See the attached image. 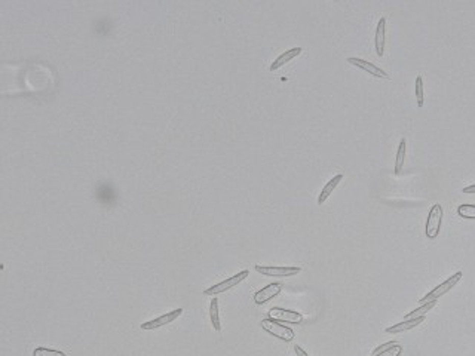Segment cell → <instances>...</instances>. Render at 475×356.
Masks as SVG:
<instances>
[{
  "mask_svg": "<svg viewBox=\"0 0 475 356\" xmlns=\"http://www.w3.org/2000/svg\"><path fill=\"white\" fill-rule=\"evenodd\" d=\"M437 305V302H431V303H425L420 307H417V309H414V310H411L410 313H407L406 316H404V321H408V319H417V318H424L425 315L434 307V306Z\"/></svg>",
  "mask_w": 475,
  "mask_h": 356,
  "instance_id": "cell-16",
  "label": "cell"
},
{
  "mask_svg": "<svg viewBox=\"0 0 475 356\" xmlns=\"http://www.w3.org/2000/svg\"><path fill=\"white\" fill-rule=\"evenodd\" d=\"M294 352H296V355L297 356H309L300 346H294Z\"/></svg>",
  "mask_w": 475,
  "mask_h": 356,
  "instance_id": "cell-22",
  "label": "cell"
},
{
  "mask_svg": "<svg viewBox=\"0 0 475 356\" xmlns=\"http://www.w3.org/2000/svg\"><path fill=\"white\" fill-rule=\"evenodd\" d=\"M33 356H67L61 350L48 349V347H36L33 350Z\"/></svg>",
  "mask_w": 475,
  "mask_h": 356,
  "instance_id": "cell-18",
  "label": "cell"
},
{
  "mask_svg": "<svg viewBox=\"0 0 475 356\" xmlns=\"http://www.w3.org/2000/svg\"><path fill=\"white\" fill-rule=\"evenodd\" d=\"M255 271L265 276H294L300 273V267H276V266H255Z\"/></svg>",
  "mask_w": 475,
  "mask_h": 356,
  "instance_id": "cell-9",
  "label": "cell"
},
{
  "mask_svg": "<svg viewBox=\"0 0 475 356\" xmlns=\"http://www.w3.org/2000/svg\"><path fill=\"white\" fill-rule=\"evenodd\" d=\"M209 319H211V323H213L214 330L216 331H221L220 315H219V298L217 297H213V300L209 303Z\"/></svg>",
  "mask_w": 475,
  "mask_h": 356,
  "instance_id": "cell-14",
  "label": "cell"
},
{
  "mask_svg": "<svg viewBox=\"0 0 475 356\" xmlns=\"http://www.w3.org/2000/svg\"><path fill=\"white\" fill-rule=\"evenodd\" d=\"M281 291H282V284H279V282H272L269 285H266L265 288L258 289V291L255 292L254 303L258 306L265 305V303H268L269 300H272L273 297H276Z\"/></svg>",
  "mask_w": 475,
  "mask_h": 356,
  "instance_id": "cell-7",
  "label": "cell"
},
{
  "mask_svg": "<svg viewBox=\"0 0 475 356\" xmlns=\"http://www.w3.org/2000/svg\"><path fill=\"white\" fill-rule=\"evenodd\" d=\"M401 352H403V347H401L400 343H398V344L392 346L388 350H385V352H382V353H379V355L376 356H400L401 355Z\"/></svg>",
  "mask_w": 475,
  "mask_h": 356,
  "instance_id": "cell-20",
  "label": "cell"
},
{
  "mask_svg": "<svg viewBox=\"0 0 475 356\" xmlns=\"http://www.w3.org/2000/svg\"><path fill=\"white\" fill-rule=\"evenodd\" d=\"M302 53V48H291L288 51H285L284 53H281L271 66V71H276L278 68H281L282 66H285L287 63H289L291 60H294L296 57H299Z\"/></svg>",
  "mask_w": 475,
  "mask_h": 356,
  "instance_id": "cell-11",
  "label": "cell"
},
{
  "mask_svg": "<svg viewBox=\"0 0 475 356\" xmlns=\"http://www.w3.org/2000/svg\"><path fill=\"white\" fill-rule=\"evenodd\" d=\"M248 275H250V271H248V270L239 271V273L233 275L232 278H229V279L223 281V282H220V284H217V285H213V287L206 288L204 291V294H205V295H211V297H216L217 294H221V292H224V291H227V289L233 288L235 285L241 284L242 281H245V279L248 278Z\"/></svg>",
  "mask_w": 475,
  "mask_h": 356,
  "instance_id": "cell-4",
  "label": "cell"
},
{
  "mask_svg": "<svg viewBox=\"0 0 475 356\" xmlns=\"http://www.w3.org/2000/svg\"><path fill=\"white\" fill-rule=\"evenodd\" d=\"M261 328L266 331V333H269L271 336L273 337H276V339L282 340V341H291V340L294 339V331L289 328V326H285V325H282L281 322H278V321H275V319H271V318H265V319H261Z\"/></svg>",
  "mask_w": 475,
  "mask_h": 356,
  "instance_id": "cell-1",
  "label": "cell"
},
{
  "mask_svg": "<svg viewBox=\"0 0 475 356\" xmlns=\"http://www.w3.org/2000/svg\"><path fill=\"white\" fill-rule=\"evenodd\" d=\"M395 344H398V343H397V341H389V343H385V344L379 346V347H377V349L373 352V356L379 355V353H382V352H385V350H388V349H390V347H392V346H395Z\"/></svg>",
  "mask_w": 475,
  "mask_h": 356,
  "instance_id": "cell-21",
  "label": "cell"
},
{
  "mask_svg": "<svg viewBox=\"0 0 475 356\" xmlns=\"http://www.w3.org/2000/svg\"><path fill=\"white\" fill-rule=\"evenodd\" d=\"M462 276H463V273H462V271H458V273H455L453 276H450L447 281H444L442 284H440L438 287H435V288L432 289L431 292H428L424 298H420V305L431 303V302H437L440 297H442L444 294H447L450 289L455 287V285H458V282L462 279Z\"/></svg>",
  "mask_w": 475,
  "mask_h": 356,
  "instance_id": "cell-2",
  "label": "cell"
},
{
  "mask_svg": "<svg viewBox=\"0 0 475 356\" xmlns=\"http://www.w3.org/2000/svg\"><path fill=\"white\" fill-rule=\"evenodd\" d=\"M406 152H407V141H406V138H403V140L400 141V147H398L397 159H395V174H397V175H400V172L403 170L404 159H406Z\"/></svg>",
  "mask_w": 475,
  "mask_h": 356,
  "instance_id": "cell-15",
  "label": "cell"
},
{
  "mask_svg": "<svg viewBox=\"0 0 475 356\" xmlns=\"http://www.w3.org/2000/svg\"><path fill=\"white\" fill-rule=\"evenodd\" d=\"M458 214L462 218H468V220H475V205H460L458 208Z\"/></svg>",
  "mask_w": 475,
  "mask_h": 356,
  "instance_id": "cell-17",
  "label": "cell"
},
{
  "mask_svg": "<svg viewBox=\"0 0 475 356\" xmlns=\"http://www.w3.org/2000/svg\"><path fill=\"white\" fill-rule=\"evenodd\" d=\"M348 63H351L352 66H355V67L361 68V70H364V71H367V73H370V74H373L376 77H382V79H389V74L385 71V70H382L380 67H377L376 64H372V63H368L367 60H361V58H348Z\"/></svg>",
  "mask_w": 475,
  "mask_h": 356,
  "instance_id": "cell-8",
  "label": "cell"
},
{
  "mask_svg": "<svg viewBox=\"0 0 475 356\" xmlns=\"http://www.w3.org/2000/svg\"><path fill=\"white\" fill-rule=\"evenodd\" d=\"M386 19L380 18L379 24L376 27V37H374V45H376V53L379 57L383 55L385 52V40H386Z\"/></svg>",
  "mask_w": 475,
  "mask_h": 356,
  "instance_id": "cell-10",
  "label": "cell"
},
{
  "mask_svg": "<svg viewBox=\"0 0 475 356\" xmlns=\"http://www.w3.org/2000/svg\"><path fill=\"white\" fill-rule=\"evenodd\" d=\"M269 318L275 321H281V322L287 323H300L303 321V315L294 310L288 309H282V307H272L269 310Z\"/></svg>",
  "mask_w": 475,
  "mask_h": 356,
  "instance_id": "cell-5",
  "label": "cell"
},
{
  "mask_svg": "<svg viewBox=\"0 0 475 356\" xmlns=\"http://www.w3.org/2000/svg\"><path fill=\"white\" fill-rule=\"evenodd\" d=\"M462 191H463V193H475V184H472V186L465 187V188H463Z\"/></svg>",
  "mask_w": 475,
  "mask_h": 356,
  "instance_id": "cell-23",
  "label": "cell"
},
{
  "mask_svg": "<svg viewBox=\"0 0 475 356\" xmlns=\"http://www.w3.org/2000/svg\"><path fill=\"white\" fill-rule=\"evenodd\" d=\"M414 92H416V100H417V105L419 107H424V79L422 76H417L416 79V88H414Z\"/></svg>",
  "mask_w": 475,
  "mask_h": 356,
  "instance_id": "cell-19",
  "label": "cell"
},
{
  "mask_svg": "<svg viewBox=\"0 0 475 356\" xmlns=\"http://www.w3.org/2000/svg\"><path fill=\"white\" fill-rule=\"evenodd\" d=\"M183 315V309H175V310H172L170 313H167V315H162V316H159V318H154L152 321H147V322L141 323V330H144V331H152V330H157V328H161V326H164V325H168V323L174 322L178 316H181Z\"/></svg>",
  "mask_w": 475,
  "mask_h": 356,
  "instance_id": "cell-6",
  "label": "cell"
},
{
  "mask_svg": "<svg viewBox=\"0 0 475 356\" xmlns=\"http://www.w3.org/2000/svg\"><path fill=\"white\" fill-rule=\"evenodd\" d=\"M341 178H343V175H341V174H337V175H334V177H333V178H331V180H330V181L324 186V188L321 190V193H320V196H318V204L323 205L324 202L330 198V195L333 193V190H334V188L340 184Z\"/></svg>",
  "mask_w": 475,
  "mask_h": 356,
  "instance_id": "cell-13",
  "label": "cell"
},
{
  "mask_svg": "<svg viewBox=\"0 0 475 356\" xmlns=\"http://www.w3.org/2000/svg\"><path fill=\"white\" fill-rule=\"evenodd\" d=\"M442 206L440 204H435L429 214H428V220H426V227H425V233L426 237L429 239H435V237L440 235V230H441V223H442Z\"/></svg>",
  "mask_w": 475,
  "mask_h": 356,
  "instance_id": "cell-3",
  "label": "cell"
},
{
  "mask_svg": "<svg viewBox=\"0 0 475 356\" xmlns=\"http://www.w3.org/2000/svg\"><path fill=\"white\" fill-rule=\"evenodd\" d=\"M424 321H425V316L424 318H417V319H408V321H403V322L395 323V325H392V326H389V328H386V333H388V334L404 333V331L413 330L414 326L420 325Z\"/></svg>",
  "mask_w": 475,
  "mask_h": 356,
  "instance_id": "cell-12",
  "label": "cell"
}]
</instances>
